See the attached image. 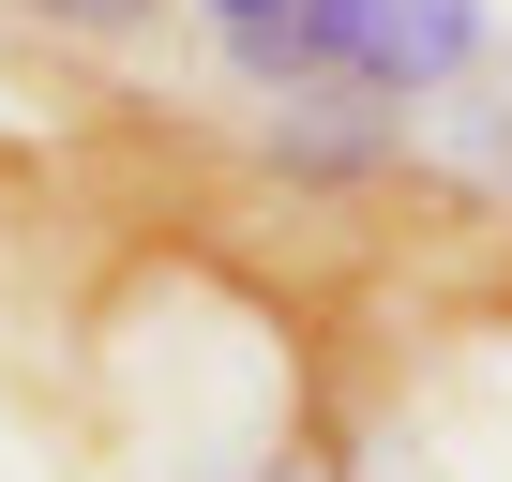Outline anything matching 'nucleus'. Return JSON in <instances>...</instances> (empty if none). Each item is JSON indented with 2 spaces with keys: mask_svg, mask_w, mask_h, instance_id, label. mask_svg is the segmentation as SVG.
<instances>
[{
  "mask_svg": "<svg viewBox=\"0 0 512 482\" xmlns=\"http://www.w3.org/2000/svg\"><path fill=\"white\" fill-rule=\"evenodd\" d=\"M302 16H317L332 76L377 91V106H437V91H467V76L497 61L482 0H302Z\"/></svg>",
  "mask_w": 512,
  "mask_h": 482,
  "instance_id": "nucleus-1",
  "label": "nucleus"
},
{
  "mask_svg": "<svg viewBox=\"0 0 512 482\" xmlns=\"http://www.w3.org/2000/svg\"><path fill=\"white\" fill-rule=\"evenodd\" d=\"M0 16H31V31H76V46H121V31H151L166 0H0Z\"/></svg>",
  "mask_w": 512,
  "mask_h": 482,
  "instance_id": "nucleus-2",
  "label": "nucleus"
},
{
  "mask_svg": "<svg viewBox=\"0 0 512 482\" xmlns=\"http://www.w3.org/2000/svg\"><path fill=\"white\" fill-rule=\"evenodd\" d=\"M196 16H211V31H241V16H287V0H196Z\"/></svg>",
  "mask_w": 512,
  "mask_h": 482,
  "instance_id": "nucleus-3",
  "label": "nucleus"
}]
</instances>
